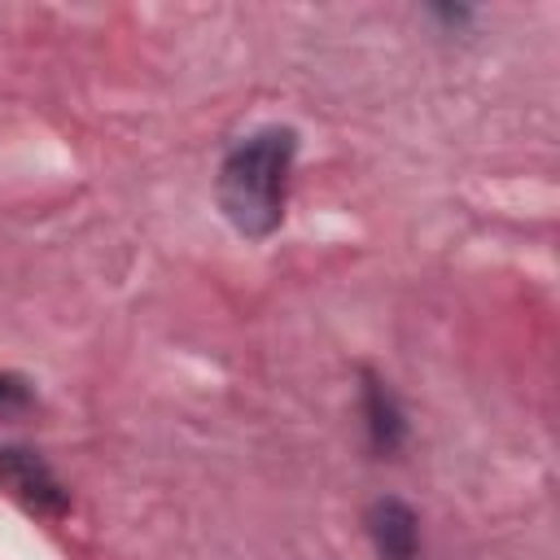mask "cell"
<instances>
[{"instance_id": "4", "label": "cell", "mask_w": 560, "mask_h": 560, "mask_svg": "<svg viewBox=\"0 0 560 560\" xmlns=\"http://www.w3.org/2000/svg\"><path fill=\"white\" fill-rule=\"evenodd\" d=\"M363 416H368V438H372V446H376L381 455L398 451V442H402V433H407L402 407H398V398H394L381 381H372V376H368V385H363Z\"/></svg>"}, {"instance_id": "1", "label": "cell", "mask_w": 560, "mask_h": 560, "mask_svg": "<svg viewBox=\"0 0 560 560\" xmlns=\"http://www.w3.org/2000/svg\"><path fill=\"white\" fill-rule=\"evenodd\" d=\"M293 127H262L245 136L219 166V206L241 236H271L284 219V188L293 171Z\"/></svg>"}, {"instance_id": "2", "label": "cell", "mask_w": 560, "mask_h": 560, "mask_svg": "<svg viewBox=\"0 0 560 560\" xmlns=\"http://www.w3.org/2000/svg\"><path fill=\"white\" fill-rule=\"evenodd\" d=\"M0 486L39 516H61L70 508V494L57 481V472L35 451H22V446H0Z\"/></svg>"}, {"instance_id": "3", "label": "cell", "mask_w": 560, "mask_h": 560, "mask_svg": "<svg viewBox=\"0 0 560 560\" xmlns=\"http://www.w3.org/2000/svg\"><path fill=\"white\" fill-rule=\"evenodd\" d=\"M363 525L376 560H420V516L402 499H376Z\"/></svg>"}, {"instance_id": "5", "label": "cell", "mask_w": 560, "mask_h": 560, "mask_svg": "<svg viewBox=\"0 0 560 560\" xmlns=\"http://www.w3.org/2000/svg\"><path fill=\"white\" fill-rule=\"evenodd\" d=\"M26 402H31L26 381H18V376L0 372V411H18V407H26Z\"/></svg>"}]
</instances>
